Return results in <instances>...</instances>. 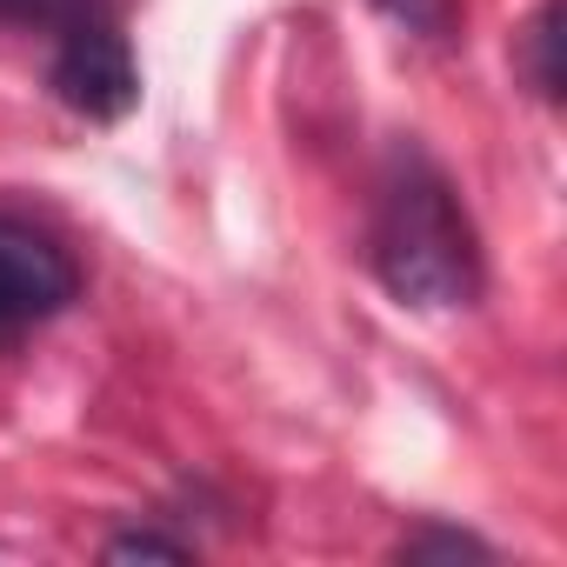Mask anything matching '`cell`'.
<instances>
[{"instance_id":"6da1fadb","label":"cell","mask_w":567,"mask_h":567,"mask_svg":"<svg viewBox=\"0 0 567 567\" xmlns=\"http://www.w3.org/2000/svg\"><path fill=\"white\" fill-rule=\"evenodd\" d=\"M368 254H374L381 288L401 308L454 315V308H474V295H481L474 220H467L454 181L441 174V161H427L414 141L388 154V174H381V194H374Z\"/></svg>"},{"instance_id":"3957f363","label":"cell","mask_w":567,"mask_h":567,"mask_svg":"<svg viewBox=\"0 0 567 567\" xmlns=\"http://www.w3.org/2000/svg\"><path fill=\"white\" fill-rule=\"evenodd\" d=\"M74 295H81V267L68 260V247L0 214V341L28 334L34 321H54Z\"/></svg>"},{"instance_id":"ba28073f","label":"cell","mask_w":567,"mask_h":567,"mask_svg":"<svg viewBox=\"0 0 567 567\" xmlns=\"http://www.w3.org/2000/svg\"><path fill=\"white\" fill-rule=\"evenodd\" d=\"M388 21H401L408 34H427V41H447L454 34V0H374Z\"/></svg>"},{"instance_id":"5b68a950","label":"cell","mask_w":567,"mask_h":567,"mask_svg":"<svg viewBox=\"0 0 567 567\" xmlns=\"http://www.w3.org/2000/svg\"><path fill=\"white\" fill-rule=\"evenodd\" d=\"M394 554L401 560H494V547L467 527H414V534H401Z\"/></svg>"},{"instance_id":"52a82bcc","label":"cell","mask_w":567,"mask_h":567,"mask_svg":"<svg viewBox=\"0 0 567 567\" xmlns=\"http://www.w3.org/2000/svg\"><path fill=\"white\" fill-rule=\"evenodd\" d=\"M107 560H194V540H174V534H154V527H127L107 540Z\"/></svg>"},{"instance_id":"7a4b0ae2","label":"cell","mask_w":567,"mask_h":567,"mask_svg":"<svg viewBox=\"0 0 567 567\" xmlns=\"http://www.w3.org/2000/svg\"><path fill=\"white\" fill-rule=\"evenodd\" d=\"M48 87L61 107H74L81 121H127L134 101H141V68H134V48L127 34L114 28V14H94V21H74L54 48V68H48Z\"/></svg>"},{"instance_id":"8992f818","label":"cell","mask_w":567,"mask_h":567,"mask_svg":"<svg viewBox=\"0 0 567 567\" xmlns=\"http://www.w3.org/2000/svg\"><path fill=\"white\" fill-rule=\"evenodd\" d=\"M94 14H107L101 0H0V21L8 28H54V34H68L74 21H94Z\"/></svg>"},{"instance_id":"277c9868","label":"cell","mask_w":567,"mask_h":567,"mask_svg":"<svg viewBox=\"0 0 567 567\" xmlns=\"http://www.w3.org/2000/svg\"><path fill=\"white\" fill-rule=\"evenodd\" d=\"M527 81L540 101H560V0H540L527 21Z\"/></svg>"}]
</instances>
